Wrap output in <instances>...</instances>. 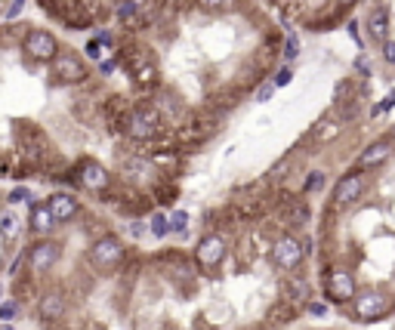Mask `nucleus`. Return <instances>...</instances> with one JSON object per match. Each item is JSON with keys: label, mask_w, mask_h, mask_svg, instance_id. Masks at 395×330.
Segmentation results:
<instances>
[{"label": "nucleus", "mask_w": 395, "mask_h": 330, "mask_svg": "<svg viewBox=\"0 0 395 330\" xmlns=\"http://www.w3.org/2000/svg\"><path fill=\"white\" fill-rule=\"evenodd\" d=\"M312 238L324 305L355 324L395 315V149L386 161H355L337 176Z\"/></svg>", "instance_id": "nucleus-1"}, {"label": "nucleus", "mask_w": 395, "mask_h": 330, "mask_svg": "<svg viewBox=\"0 0 395 330\" xmlns=\"http://www.w3.org/2000/svg\"><path fill=\"white\" fill-rule=\"evenodd\" d=\"M127 253H130V247L121 235H115V231H108V229H99L96 235H93V241L86 244V266H90L93 278L105 281L123 266Z\"/></svg>", "instance_id": "nucleus-2"}, {"label": "nucleus", "mask_w": 395, "mask_h": 330, "mask_svg": "<svg viewBox=\"0 0 395 330\" xmlns=\"http://www.w3.org/2000/svg\"><path fill=\"white\" fill-rule=\"evenodd\" d=\"M34 318L43 324L47 330H56L62 324H68V315H71V296H68L65 287L49 284L43 290L34 293Z\"/></svg>", "instance_id": "nucleus-3"}, {"label": "nucleus", "mask_w": 395, "mask_h": 330, "mask_svg": "<svg viewBox=\"0 0 395 330\" xmlns=\"http://www.w3.org/2000/svg\"><path fill=\"white\" fill-rule=\"evenodd\" d=\"M62 259V244L56 238H34V241L25 247V272L31 278L43 281Z\"/></svg>", "instance_id": "nucleus-4"}, {"label": "nucleus", "mask_w": 395, "mask_h": 330, "mask_svg": "<svg viewBox=\"0 0 395 330\" xmlns=\"http://www.w3.org/2000/svg\"><path fill=\"white\" fill-rule=\"evenodd\" d=\"M22 53L31 59V62L40 65H53V59L59 56V40L47 31V28H28L22 38Z\"/></svg>", "instance_id": "nucleus-5"}, {"label": "nucleus", "mask_w": 395, "mask_h": 330, "mask_svg": "<svg viewBox=\"0 0 395 330\" xmlns=\"http://www.w3.org/2000/svg\"><path fill=\"white\" fill-rule=\"evenodd\" d=\"M49 71H53V81L56 84H84L86 77H90L86 62L77 56V53H71V50H62L59 56L53 59Z\"/></svg>", "instance_id": "nucleus-6"}, {"label": "nucleus", "mask_w": 395, "mask_h": 330, "mask_svg": "<svg viewBox=\"0 0 395 330\" xmlns=\"http://www.w3.org/2000/svg\"><path fill=\"white\" fill-rule=\"evenodd\" d=\"M47 207L49 213H53L56 225H71L74 219H80V213H84V204H80L77 198H74L71 192H56L47 198Z\"/></svg>", "instance_id": "nucleus-7"}, {"label": "nucleus", "mask_w": 395, "mask_h": 330, "mask_svg": "<svg viewBox=\"0 0 395 330\" xmlns=\"http://www.w3.org/2000/svg\"><path fill=\"white\" fill-rule=\"evenodd\" d=\"M28 231H31V238H49L53 235V229H56V219H53V213H49V207H47V201H28Z\"/></svg>", "instance_id": "nucleus-8"}, {"label": "nucleus", "mask_w": 395, "mask_h": 330, "mask_svg": "<svg viewBox=\"0 0 395 330\" xmlns=\"http://www.w3.org/2000/svg\"><path fill=\"white\" fill-rule=\"evenodd\" d=\"M386 25H389V19H386V10L383 7H374L368 13V34L374 40H383L386 38Z\"/></svg>", "instance_id": "nucleus-9"}, {"label": "nucleus", "mask_w": 395, "mask_h": 330, "mask_svg": "<svg viewBox=\"0 0 395 330\" xmlns=\"http://www.w3.org/2000/svg\"><path fill=\"white\" fill-rule=\"evenodd\" d=\"M19 231H22V223H19L16 213H12V210L0 213V238H3V241H16Z\"/></svg>", "instance_id": "nucleus-10"}, {"label": "nucleus", "mask_w": 395, "mask_h": 330, "mask_svg": "<svg viewBox=\"0 0 395 330\" xmlns=\"http://www.w3.org/2000/svg\"><path fill=\"white\" fill-rule=\"evenodd\" d=\"M19 312H22V303H19V299H3V303H0V321L10 324Z\"/></svg>", "instance_id": "nucleus-11"}, {"label": "nucleus", "mask_w": 395, "mask_h": 330, "mask_svg": "<svg viewBox=\"0 0 395 330\" xmlns=\"http://www.w3.org/2000/svg\"><path fill=\"white\" fill-rule=\"evenodd\" d=\"M10 201H12V204H28V201H34V198H31V192L25 186H19V188H12V192H10Z\"/></svg>", "instance_id": "nucleus-12"}, {"label": "nucleus", "mask_w": 395, "mask_h": 330, "mask_svg": "<svg viewBox=\"0 0 395 330\" xmlns=\"http://www.w3.org/2000/svg\"><path fill=\"white\" fill-rule=\"evenodd\" d=\"M22 10H25V0H12L10 7H6V13H3V16L12 22V19H19V16H22Z\"/></svg>", "instance_id": "nucleus-13"}, {"label": "nucleus", "mask_w": 395, "mask_h": 330, "mask_svg": "<svg viewBox=\"0 0 395 330\" xmlns=\"http://www.w3.org/2000/svg\"><path fill=\"white\" fill-rule=\"evenodd\" d=\"M296 50H300V40H296L294 34H290V38H287V47H284V56L294 59V56H296Z\"/></svg>", "instance_id": "nucleus-14"}, {"label": "nucleus", "mask_w": 395, "mask_h": 330, "mask_svg": "<svg viewBox=\"0 0 395 330\" xmlns=\"http://www.w3.org/2000/svg\"><path fill=\"white\" fill-rule=\"evenodd\" d=\"M86 56H90V59H102V44H99V40H90V44H86Z\"/></svg>", "instance_id": "nucleus-15"}, {"label": "nucleus", "mask_w": 395, "mask_h": 330, "mask_svg": "<svg viewBox=\"0 0 395 330\" xmlns=\"http://www.w3.org/2000/svg\"><path fill=\"white\" fill-rule=\"evenodd\" d=\"M383 59L389 65H395V44H383Z\"/></svg>", "instance_id": "nucleus-16"}, {"label": "nucleus", "mask_w": 395, "mask_h": 330, "mask_svg": "<svg viewBox=\"0 0 395 330\" xmlns=\"http://www.w3.org/2000/svg\"><path fill=\"white\" fill-rule=\"evenodd\" d=\"M198 3H201L204 10H219L222 3H226V0H198Z\"/></svg>", "instance_id": "nucleus-17"}, {"label": "nucleus", "mask_w": 395, "mask_h": 330, "mask_svg": "<svg viewBox=\"0 0 395 330\" xmlns=\"http://www.w3.org/2000/svg\"><path fill=\"white\" fill-rule=\"evenodd\" d=\"M272 93H275V87H272V84H265V87H263V90H259V102L272 99Z\"/></svg>", "instance_id": "nucleus-18"}, {"label": "nucleus", "mask_w": 395, "mask_h": 330, "mask_svg": "<svg viewBox=\"0 0 395 330\" xmlns=\"http://www.w3.org/2000/svg\"><path fill=\"white\" fill-rule=\"evenodd\" d=\"M287 81H290V71H287V68H284V71H281V75H278V81H275V84H278V87H284V84H287Z\"/></svg>", "instance_id": "nucleus-19"}, {"label": "nucleus", "mask_w": 395, "mask_h": 330, "mask_svg": "<svg viewBox=\"0 0 395 330\" xmlns=\"http://www.w3.org/2000/svg\"><path fill=\"white\" fill-rule=\"evenodd\" d=\"M300 330H346V327H300Z\"/></svg>", "instance_id": "nucleus-20"}, {"label": "nucleus", "mask_w": 395, "mask_h": 330, "mask_svg": "<svg viewBox=\"0 0 395 330\" xmlns=\"http://www.w3.org/2000/svg\"><path fill=\"white\" fill-rule=\"evenodd\" d=\"M0 330H16V327H10V324H0Z\"/></svg>", "instance_id": "nucleus-21"}, {"label": "nucleus", "mask_w": 395, "mask_h": 330, "mask_svg": "<svg viewBox=\"0 0 395 330\" xmlns=\"http://www.w3.org/2000/svg\"><path fill=\"white\" fill-rule=\"evenodd\" d=\"M0 293H3V287H0Z\"/></svg>", "instance_id": "nucleus-22"}, {"label": "nucleus", "mask_w": 395, "mask_h": 330, "mask_svg": "<svg viewBox=\"0 0 395 330\" xmlns=\"http://www.w3.org/2000/svg\"><path fill=\"white\" fill-rule=\"evenodd\" d=\"M0 16H3V10H0Z\"/></svg>", "instance_id": "nucleus-23"}]
</instances>
